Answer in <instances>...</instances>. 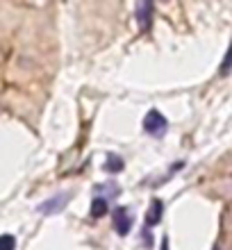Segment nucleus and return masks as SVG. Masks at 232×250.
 Segmentation results:
<instances>
[{
    "label": "nucleus",
    "instance_id": "f257e3e1",
    "mask_svg": "<svg viewBox=\"0 0 232 250\" xmlns=\"http://www.w3.org/2000/svg\"><path fill=\"white\" fill-rule=\"evenodd\" d=\"M169 127V121L164 119V114L157 112V109H150V112L144 116V130L153 137H162Z\"/></svg>",
    "mask_w": 232,
    "mask_h": 250
},
{
    "label": "nucleus",
    "instance_id": "f03ea898",
    "mask_svg": "<svg viewBox=\"0 0 232 250\" xmlns=\"http://www.w3.org/2000/svg\"><path fill=\"white\" fill-rule=\"evenodd\" d=\"M112 223H114V230L119 232L121 237H126L127 232L132 230V214H130V209L127 207H116L112 214Z\"/></svg>",
    "mask_w": 232,
    "mask_h": 250
},
{
    "label": "nucleus",
    "instance_id": "7ed1b4c3",
    "mask_svg": "<svg viewBox=\"0 0 232 250\" xmlns=\"http://www.w3.org/2000/svg\"><path fill=\"white\" fill-rule=\"evenodd\" d=\"M66 205H68V193L64 191V193H57V196L48 198L46 203H41L37 209H39L41 214H57V211H62Z\"/></svg>",
    "mask_w": 232,
    "mask_h": 250
},
{
    "label": "nucleus",
    "instance_id": "20e7f679",
    "mask_svg": "<svg viewBox=\"0 0 232 250\" xmlns=\"http://www.w3.org/2000/svg\"><path fill=\"white\" fill-rule=\"evenodd\" d=\"M137 21L141 30H148L153 23V2H139L137 5Z\"/></svg>",
    "mask_w": 232,
    "mask_h": 250
},
{
    "label": "nucleus",
    "instance_id": "39448f33",
    "mask_svg": "<svg viewBox=\"0 0 232 250\" xmlns=\"http://www.w3.org/2000/svg\"><path fill=\"white\" fill-rule=\"evenodd\" d=\"M162 214H164V205H162V200H157L155 198L153 205H150V211H148V216H146V223L153 228V225L159 223V218H162Z\"/></svg>",
    "mask_w": 232,
    "mask_h": 250
},
{
    "label": "nucleus",
    "instance_id": "423d86ee",
    "mask_svg": "<svg viewBox=\"0 0 232 250\" xmlns=\"http://www.w3.org/2000/svg\"><path fill=\"white\" fill-rule=\"evenodd\" d=\"M107 209H109V205H107V198H96V200H91V216H93V218L105 216Z\"/></svg>",
    "mask_w": 232,
    "mask_h": 250
},
{
    "label": "nucleus",
    "instance_id": "0eeeda50",
    "mask_svg": "<svg viewBox=\"0 0 232 250\" xmlns=\"http://www.w3.org/2000/svg\"><path fill=\"white\" fill-rule=\"evenodd\" d=\"M105 171H109V173L123 171V159H121L119 155H109V157H107V164H105Z\"/></svg>",
    "mask_w": 232,
    "mask_h": 250
},
{
    "label": "nucleus",
    "instance_id": "6e6552de",
    "mask_svg": "<svg viewBox=\"0 0 232 250\" xmlns=\"http://www.w3.org/2000/svg\"><path fill=\"white\" fill-rule=\"evenodd\" d=\"M232 68V43L230 48H228V53H226V60H223V64H221V75H228Z\"/></svg>",
    "mask_w": 232,
    "mask_h": 250
},
{
    "label": "nucleus",
    "instance_id": "1a4fd4ad",
    "mask_svg": "<svg viewBox=\"0 0 232 250\" xmlns=\"http://www.w3.org/2000/svg\"><path fill=\"white\" fill-rule=\"evenodd\" d=\"M14 246H16V241H14L12 234H2L0 237V250H14Z\"/></svg>",
    "mask_w": 232,
    "mask_h": 250
},
{
    "label": "nucleus",
    "instance_id": "9d476101",
    "mask_svg": "<svg viewBox=\"0 0 232 250\" xmlns=\"http://www.w3.org/2000/svg\"><path fill=\"white\" fill-rule=\"evenodd\" d=\"M162 250H169V239H162Z\"/></svg>",
    "mask_w": 232,
    "mask_h": 250
},
{
    "label": "nucleus",
    "instance_id": "9b49d317",
    "mask_svg": "<svg viewBox=\"0 0 232 250\" xmlns=\"http://www.w3.org/2000/svg\"><path fill=\"white\" fill-rule=\"evenodd\" d=\"M214 250H221V248H214Z\"/></svg>",
    "mask_w": 232,
    "mask_h": 250
}]
</instances>
